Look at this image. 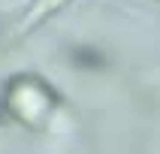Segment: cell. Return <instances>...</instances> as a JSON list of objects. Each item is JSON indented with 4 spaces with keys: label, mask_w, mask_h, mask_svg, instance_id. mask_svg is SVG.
Instances as JSON below:
<instances>
[{
    "label": "cell",
    "mask_w": 160,
    "mask_h": 154,
    "mask_svg": "<svg viewBox=\"0 0 160 154\" xmlns=\"http://www.w3.org/2000/svg\"><path fill=\"white\" fill-rule=\"evenodd\" d=\"M61 109V94L52 88V82H45L36 72H21L3 85L0 94V112H6V118L18 121L27 130H45L52 115Z\"/></svg>",
    "instance_id": "cell-1"
},
{
    "label": "cell",
    "mask_w": 160,
    "mask_h": 154,
    "mask_svg": "<svg viewBox=\"0 0 160 154\" xmlns=\"http://www.w3.org/2000/svg\"><path fill=\"white\" fill-rule=\"evenodd\" d=\"M70 61L76 67H82V70H100L103 67V54L97 48H91V45H76L70 52Z\"/></svg>",
    "instance_id": "cell-3"
},
{
    "label": "cell",
    "mask_w": 160,
    "mask_h": 154,
    "mask_svg": "<svg viewBox=\"0 0 160 154\" xmlns=\"http://www.w3.org/2000/svg\"><path fill=\"white\" fill-rule=\"evenodd\" d=\"M67 3H70V0H33L30 9H27V15L21 18V24H18V33H30V30H36L45 18H52L54 12H58L61 6H67Z\"/></svg>",
    "instance_id": "cell-2"
}]
</instances>
